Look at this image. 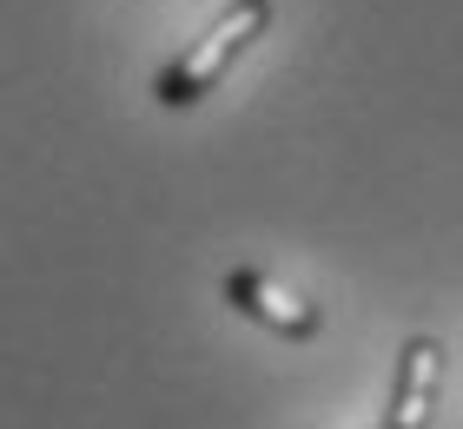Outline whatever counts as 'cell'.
I'll return each instance as SVG.
<instances>
[{
    "instance_id": "obj_1",
    "label": "cell",
    "mask_w": 463,
    "mask_h": 429,
    "mask_svg": "<svg viewBox=\"0 0 463 429\" xmlns=\"http://www.w3.org/2000/svg\"><path fill=\"white\" fill-rule=\"evenodd\" d=\"M265 27H271V0H232V7L213 20V27H205L193 47H185L173 67L159 73V86H153L159 106H173V113L199 106V99L225 79V67H232V60H239V53H245Z\"/></svg>"
},
{
    "instance_id": "obj_2",
    "label": "cell",
    "mask_w": 463,
    "mask_h": 429,
    "mask_svg": "<svg viewBox=\"0 0 463 429\" xmlns=\"http://www.w3.org/2000/svg\"><path fill=\"white\" fill-rule=\"evenodd\" d=\"M437 396H444V343L437 337H411L404 357H397V390H391L384 429H430Z\"/></svg>"
},
{
    "instance_id": "obj_3",
    "label": "cell",
    "mask_w": 463,
    "mask_h": 429,
    "mask_svg": "<svg viewBox=\"0 0 463 429\" xmlns=\"http://www.w3.org/2000/svg\"><path fill=\"white\" fill-rule=\"evenodd\" d=\"M225 304H232V311H245V317H259V324H265V331H279V337H311V331L325 324L311 297L279 291L265 271H232V277H225Z\"/></svg>"
}]
</instances>
